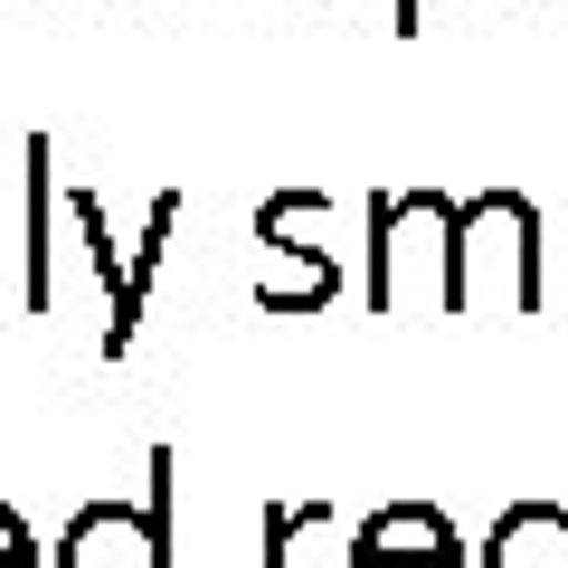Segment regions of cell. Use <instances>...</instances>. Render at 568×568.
<instances>
[{"label": "cell", "instance_id": "obj_7", "mask_svg": "<svg viewBox=\"0 0 568 568\" xmlns=\"http://www.w3.org/2000/svg\"><path fill=\"white\" fill-rule=\"evenodd\" d=\"M0 568H48V559H39V530H29L10 503H0Z\"/></svg>", "mask_w": 568, "mask_h": 568}, {"label": "cell", "instance_id": "obj_5", "mask_svg": "<svg viewBox=\"0 0 568 568\" xmlns=\"http://www.w3.org/2000/svg\"><path fill=\"white\" fill-rule=\"evenodd\" d=\"M29 171V227H20V284H29V304L48 313V219H58V152H48V133H29L20 152Z\"/></svg>", "mask_w": 568, "mask_h": 568}, {"label": "cell", "instance_id": "obj_4", "mask_svg": "<svg viewBox=\"0 0 568 568\" xmlns=\"http://www.w3.org/2000/svg\"><path fill=\"white\" fill-rule=\"evenodd\" d=\"M484 568H568V511L559 503H511L484 540Z\"/></svg>", "mask_w": 568, "mask_h": 568}, {"label": "cell", "instance_id": "obj_2", "mask_svg": "<svg viewBox=\"0 0 568 568\" xmlns=\"http://www.w3.org/2000/svg\"><path fill=\"white\" fill-rule=\"evenodd\" d=\"M256 237H265V275H256V304L265 313H313L342 294V256L323 246V200L313 190H275L256 209Z\"/></svg>", "mask_w": 568, "mask_h": 568}, {"label": "cell", "instance_id": "obj_3", "mask_svg": "<svg viewBox=\"0 0 568 568\" xmlns=\"http://www.w3.org/2000/svg\"><path fill=\"white\" fill-rule=\"evenodd\" d=\"M351 568H465V540L436 503H388L351 530Z\"/></svg>", "mask_w": 568, "mask_h": 568}, {"label": "cell", "instance_id": "obj_8", "mask_svg": "<svg viewBox=\"0 0 568 568\" xmlns=\"http://www.w3.org/2000/svg\"><path fill=\"white\" fill-rule=\"evenodd\" d=\"M398 29H407V39H417V0H398Z\"/></svg>", "mask_w": 568, "mask_h": 568}, {"label": "cell", "instance_id": "obj_1", "mask_svg": "<svg viewBox=\"0 0 568 568\" xmlns=\"http://www.w3.org/2000/svg\"><path fill=\"white\" fill-rule=\"evenodd\" d=\"M171 446L152 455V493L142 503H85L58 530L48 568H171Z\"/></svg>", "mask_w": 568, "mask_h": 568}, {"label": "cell", "instance_id": "obj_6", "mask_svg": "<svg viewBox=\"0 0 568 568\" xmlns=\"http://www.w3.org/2000/svg\"><path fill=\"white\" fill-rule=\"evenodd\" d=\"M313 521H332L323 503H284V511H265V568H294V540H304Z\"/></svg>", "mask_w": 568, "mask_h": 568}]
</instances>
